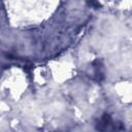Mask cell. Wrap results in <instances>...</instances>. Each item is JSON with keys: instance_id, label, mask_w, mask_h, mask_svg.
I'll return each instance as SVG.
<instances>
[{"instance_id": "cell-1", "label": "cell", "mask_w": 132, "mask_h": 132, "mask_svg": "<svg viewBox=\"0 0 132 132\" xmlns=\"http://www.w3.org/2000/svg\"><path fill=\"white\" fill-rule=\"evenodd\" d=\"M93 75L95 77L96 80L100 81L104 78V70H103V66L99 61H96L94 63L93 66Z\"/></svg>"}, {"instance_id": "cell-2", "label": "cell", "mask_w": 132, "mask_h": 132, "mask_svg": "<svg viewBox=\"0 0 132 132\" xmlns=\"http://www.w3.org/2000/svg\"><path fill=\"white\" fill-rule=\"evenodd\" d=\"M111 124V118L109 114L107 113H104L100 120L98 121V124H97V130H100V131H104L108 128V126Z\"/></svg>"}]
</instances>
